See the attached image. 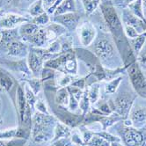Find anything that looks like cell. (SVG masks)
I'll return each instance as SVG.
<instances>
[{
  "label": "cell",
  "mask_w": 146,
  "mask_h": 146,
  "mask_svg": "<svg viewBox=\"0 0 146 146\" xmlns=\"http://www.w3.org/2000/svg\"><path fill=\"white\" fill-rule=\"evenodd\" d=\"M102 13L105 18L106 21L110 27L111 31L114 34V35H117L122 33V27L119 18L115 13L114 8L108 3H105L101 5Z\"/></svg>",
  "instance_id": "6da1fadb"
},
{
  "label": "cell",
  "mask_w": 146,
  "mask_h": 146,
  "mask_svg": "<svg viewBox=\"0 0 146 146\" xmlns=\"http://www.w3.org/2000/svg\"><path fill=\"white\" fill-rule=\"evenodd\" d=\"M28 19L14 13H7L0 19V27L4 29H13L21 23L28 22Z\"/></svg>",
  "instance_id": "7a4b0ae2"
},
{
  "label": "cell",
  "mask_w": 146,
  "mask_h": 146,
  "mask_svg": "<svg viewBox=\"0 0 146 146\" xmlns=\"http://www.w3.org/2000/svg\"><path fill=\"white\" fill-rule=\"evenodd\" d=\"M78 34L81 43L84 46H88L92 43L95 36V29L92 24L86 22L78 27Z\"/></svg>",
  "instance_id": "3957f363"
},
{
  "label": "cell",
  "mask_w": 146,
  "mask_h": 146,
  "mask_svg": "<svg viewBox=\"0 0 146 146\" xmlns=\"http://www.w3.org/2000/svg\"><path fill=\"white\" fill-rule=\"evenodd\" d=\"M129 72L133 86L140 93H142L143 90H146V81L144 80L142 72L135 64L130 66Z\"/></svg>",
  "instance_id": "277c9868"
},
{
  "label": "cell",
  "mask_w": 146,
  "mask_h": 146,
  "mask_svg": "<svg viewBox=\"0 0 146 146\" xmlns=\"http://www.w3.org/2000/svg\"><path fill=\"white\" fill-rule=\"evenodd\" d=\"M57 108L58 109L55 110V113L56 114V116L60 118V120L64 124H67L68 126L70 127H75L80 122L81 118L79 116L74 115V114L66 111L62 108Z\"/></svg>",
  "instance_id": "5b68a950"
},
{
  "label": "cell",
  "mask_w": 146,
  "mask_h": 146,
  "mask_svg": "<svg viewBox=\"0 0 146 146\" xmlns=\"http://www.w3.org/2000/svg\"><path fill=\"white\" fill-rule=\"evenodd\" d=\"M95 52L99 57L102 59H108L113 55V48L109 40L102 39L97 42L95 46Z\"/></svg>",
  "instance_id": "8992f818"
},
{
  "label": "cell",
  "mask_w": 146,
  "mask_h": 146,
  "mask_svg": "<svg viewBox=\"0 0 146 146\" xmlns=\"http://www.w3.org/2000/svg\"><path fill=\"white\" fill-rule=\"evenodd\" d=\"M79 17L78 14L76 13H64V14H61V15H57L55 18V20L57 21L58 23L64 25L65 27L69 28V29H73L78 24V22Z\"/></svg>",
  "instance_id": "52a82bcc"
},
{
  "label": "cell",
  "mask_w": 146,
  "mask_h": 146,
  "mask_svg": "<svg viewBox=\"0 0 146 146\" xmlns=\"http://www.w3.org/2000/svg\"><path fill=\"white\" fill-rule=\"evenodd\" d=\"M43 59L35 50H32L28 56V66L34 74H38L42 68Z\"/></svg>",
  "instance_id": "ba28073f"
},
{
  "label": "cell",
  "mask_w": 146,
  "mask_h": 146,
  "mask_svg": "<svg viewBox=\"0 0 146 146\" xmlns=\"http://www.w3.org/2000/svg\"><path fill=\"white\" fill-rule=\"evenodd\" d=\"M131 104H132V99L130 98V96L121 95L118 97L116 100V107L120 114H121L124 117H126L130 109Z\"/></svg>",
  "instance_id": "9c48e42d"
},
{
  "label": "cell",
  "mask_w": 146,
  "mask_h": 146,
  "mask_svg": "<svg viewBox=\"0 0 146 146\" xmlns=\"http://www.w3.org/2000/svg\"><path fill=\"white\" fill-rule=\"evenodd\" d=\"M124 141L128 146H137L143 142V137L139 132L130 129L125 132Z\"/></svg>",
  "instance_id": "30bf717a"
},
{
  "label": "cell",
  "mask_w": 146,
  "mask_h": 146,
  "mask_svg": "<svg viewBox=\"0 0 146 146\" xmlns=\"http://www.w3.org/2000/svg\"><path fill=\"white\" fill-rule=\"evenodd\" d=\"M8 55L12 56H19L21 55H25L27 52V47L24 43L15 40L13 42H11L8 47Z\"/></svg>",
  "instance_id": "8fae6325"
},
{
  "label": "cell",
  "mask_w": 146,
  "mask_h": 146,
  "mask_svg": "<svg viewBox=\"0 0 146 146\" xmlns=\"http://www.w3.org/2000/svg\"><path fill=\"white\" fill-rule=\"evenodd\" d=\"M17 33L13 29H4L2 31V36L0 39V48H6L8 45L16 40Z\"/></svg>",
  "instance_id": "7c38bea8"
},
{
  "label": "cell",
  "mask_w": 146,
  "mask_h": 146,
  "mask_svg": "<svg viewBox=\"0 0 146 146\" xmlns=\"http://www.w3.org/2000/svg\"><path fill=\"white\" fill-rule=\"evenodd\" d=\"M17 100H18V107H19V121L21 120L24 112L27 108V101L26 99V95H25V92L24 90L21 88V86H18L17 89Z\"/></svg>",
  "instance_id": "4fadbf2b"
},
{
  "label": "cell",
  "mask_w": 146,
  "mask_h": 146,
  "mask_svg": "<svg viewBox=\"0 0 146 146\" xmlns=\"http://www.w3.org/2000/svg\"><path fill=\"white\" fill-rule=\"evenodd\" d=\"M39 29L38 26L34 24L33 22L30 23H27V24H23L21 27H20L19 29V35L23 39L27 40L29 37L32 36L34 34L36 33V31Z\"/></svg>",
  "instance_id": "5bb4252c"
},
{
  "label": "cell",
  "mask_w": 146,
  "mask_h": 146,
  "mask_svg": "<svg viewBox=\"0 0 146 146\" xmlns=\"http://www.w3.org/2000/svg\"><path fill=\"white\" fill-rule=\"evenodd\" d=\"M13 86V81L12 78L6 73L0 71V88L4 91L9 92Z\"/></svg>",
  "instance_id": "9a60e30c"
},
{
  "label": "cell",
  "mask_w": 146,
  "mask_h": 146,
  "mask_svg": "<svg viewBox=\"0 0 146 146\" xmlns=\"http://www.w3.org/2000/svg\"><path fill=\"white\" fill-rule=\"evenodd\" d=\"M28 12L31 16H33L34 18L44 13V9H43V4L42 0H37L34 4L30 5Z\"/></svg>",
  "instance_id": "2e32d148"
},
{
  "label": "cell",
  "mask_w": 146,
  "mask_h": 146,
  "mask_svg": "<svg viewBox=\"0 0 146 146\" xmlns=\"http://www.w3.org/2000/svg\"><path fill=\"white\" fill-rule=\"evenodd\" d=\"M74 2L73 0H64L56 9V15H61L64 14L69 11H74Z\"/></svg>",
  "instance_id": "e0dca14e"
},
{
  "label": "cell",
  "mask_w": 146,
  "mask_h": 146,
  "mask_svg": "<svg viewBox=\"0 0 146 146\" xmlns=\"http://www.w3.org/2000/svg\"><path fill=\"white\" fill-rule=\"evenodd\" d=\"M131 118L135 122H140L144 121L146 119V109L143 108L135 109L131 114Z\"/></svg>",
  "instance_id": "ac0fdd59"
},
{
  "label": "cell",
  "mask_w": 146,
  "mask_h": 146,
  "mask_svg": "<svg viewBox=\"0 0 146 146\" xmlns=\"http://www.w3.org/2000/svg\"><path fill=\"white\" fill-rule=\"evenodd\" d=\"M69 134H70V129L68 128H66L65 126H64V125L57 124V126L56 128L54 141L58 140V138H60V137H67V135H69Z\"/></svg>",
  "instance_id": "d6986e66"
},
{
  "label": "cell",
  "mask_w": 146,
  "mask_h": 146,
  "mask_svg": "<svg viewBox=\"0 0 146 146\" xmlns=\"http://www.w3.org/2000/svg\"><path fill=\"white\" fill-rule=\"evenodd\" d=\"M86 13H92L98 6L100 0H82Z\"/></svg>",
  "instance_id": "ffe728a7"
},
{
  "label": "cell",
  "mask_w": 146,
  "mask_h": 146,
  "mask_svg": "<svg viewBox=\"0 0 146 146\" xmlns=\"http://www.w3.org/2000/svg\"><path fill=\"white\" fill-rule=\"evenodd\" d=\"M56 101L60 105H65L68 103V93L65 89H61L57 92L56 96Z\"/></svg>",
  "instance_id": "44dd1931"
},
{
  "label": "cell",
  "mask_w": 146,
  "mask_h": 146,
  "mask_svg": "<svg viewBox=\"0 0 146 146\" xmlns=\"http://www.w3.org/2000/svg\"><path fill=\"white\" fill-rule=\"evenodd\" d=\"M26 139H13L10 141H5L4 139H0V146H24Z\"/></svg>",
  "instance_id": "7402d4cb"
},
{
  "label": "cell",
  "mask_w": 146,
  "mask_h": 146,
  "mask_svg": "<svg viewBox=\"0 0 146 146\" xmlns=\"http://www.w3.org/2000/svg\"><path fill=\"white\" fill-rule=\"evenodd\" d=\"M32 22L34 24L37 25V26H39V25H46V24H48L49 22V17L48 16L47 13H44L42 14H40V15L35 17V18H34L33 20H32Z\"/></svg>",
  "instance_id": "603a6c76"
},
{
  "label": "cell",
  "mask_w": 146,
  "mask_h": 146,
  "mask_svg": "<svg viewBox=\"0 0 146 146\" xmlns=\"http://www.w3.org/2000/svg\"><path fill=\"white\" fill-rule=\"evenodd\" d=\"M26 99H27V103L30 105V107H34L35 104V94L34 92L29 89V86H26Z\"/></svg>",
  "instance_id": "cb8c5ba5"
},
{
  "label": "cell",
  "mask_w": 146,
  "mask_h": 146,
  "mask_svg": "<svg viewBox=\"0 0 146 146\" xmlns=\"http://www.w3.org/2000/svg\"><path fill=\"white\" fill-rule=\"evenodd\" d=\"M144 40H145V35H142L140 37H137V38H135V40H133L132 44H133L135 50L138 51L142 48V45L144 42Z\"/></svg>",
  "instance_id": "d4e9b609"
},
{
  "label": "cell",
  "mask_w": 146,
  "mask_h": 146,
  "mask_svg": "<svg viewBox=\"0 0 146 146\" xmlns=\"http://www.w3.org/2000/svg\"><path fill=\"white\" fill-rule=\"evenodd\" d=\"M90 146H108V143L99 137H92L91 142L89 143Z\"/></svg>",
  "instance_id": "484cf974"
},
{
  "label": "cell",
  "mask_w": 146,
  "mask_h": 146,
  "mask_svg": "<svg viewBox=\"0 0 146 146\" xmlns=\"http://www.w3.org/2000/svg\"><path fill=\"white\" fill-rule=\"evenodd\" d=\"M29 84L31 87H32V90L34 91V93H37L40 91V82L39 81V79H32L31 81H29Z\"/></svg>",
  "instance_id": "4316f807"
},
{
  "label": "cell",
  "mask_w": 146,
  "mask_h": 146,
  "mask_svg": "<svg viewBox=\"0 0 146 146\" xmlns=\"http://www.w3.org/2000/svg\"><path fill=\"white\" fill-rule=\"evenodd\" d=\"M130 7L132 8L133 12H134L135 14L138 15V16H140L141 18H143V15H142V10H141V4H140V2L135 3L134 5H130Z\"/></svg>",
  "instance_id": "83f0119b"
},
{
  "label": "cell",
  "mask_w": 146,
  "mask_h": 146,
  "mask_svg": "<svg viewBox=\"0 0 146 146\" xmlns=\"http://www.w3.org/2000/svg\"><path fill=\"white\" fill-rule=\"evenodd\" d=\"M119 83H120V79H117L116 81L114 80V81H113L112 83H110V84H109V85L108 86V87H107L108 92L113 93V92H115V90H116V88H117V86H118Z\"/></svg>",
  "instance_id": "f1b7e54d"
},
{
  "label": "cell",
  "mask_w": 146,
  "mask_h": 146,
  "mask_svg": "<svg viewBox=\"0 0 146 146\" xmlns=\"http://www.w3.org/2000/svg\"><path fill=\"white\" fill-rule=\"evenodd\" d=\"M97 98H98V87H92V89L90 92L89 99L91 102L94 103L97 100Z\"/></svg>",
  "instance_id": "f546056e"
},
{
  "label": "cell",
  "mask_w": 146,
  "mask_h": 146,
  "mask_svg": "<svg viewBox=\"0 0 146 146\" xmlns=\"http://www.w3.org/2000/svg\"><path fill=\"white\" fill-rule=\"evenodd\" d=\"M35 107L37 108L38 111H40V113H46V114H48V110L45 107V104L41 101V100H39L37 101V103H35Z\"/></svg>",
  "instance_id": "4dcf8cb0"
},
{
  "label": "cell",
  "mask_w": 146,
  "mask_h": 146,
  "mask_svg": "<svg viewBox=\"0 0 146 146\" xmlns=\"http://www.w3.org/2000/svg\"><path fill=\"white\" fill-rule=\"evenodd\" d=\"M126 32H127V35L130 38H137L138 36L137 31H135L131 26H127V27H126Z\"/></svg>",
  "instance_id": "1f68e13d"
},
{
  "label": "cell",
  "mask_w": 146,
  "mask_h": 146,
  "mask_svg": "<svg viewBox=\"0 0 146 146\" xmlns=\"http://www.w3.org/2000/svg\"><path fill=\"white\" fill-rule=\"evenodd\" d=\"M80 107H81V109L84 112H86L88 109L89 103H88V98L86 96H85L84 98L82 99V101L80 103Z\"/></svg>",
  "instance_id": "d6a6232c"
},
{
  "label": "cell",
  "mask_w": 146,
  "mask_h": 146,
  "mask_svg": "<svg viewBox=\"0 0 146 146\" xmlns=\"http://www.w3.org/2000/svg\"><path fill=\"white\" fill-rule=\"evenodd\" d=\"M56 1V0H42V4L47 8H49V7L52 8V6L54 5V3Z\"/></svg>",
  "instance_id": "836d02e7"
},
{
  "label": "cell",
  "mask_w": 146,
  "mask_h": 146,
  "mask_svg": "<svg viewBox=\"0 0 146 146\" xmlns=\"http://www.w3.org/2000/svg\"><path fill=\"white\" fill-rule=\"evenodd\" d=\"M77 106H78V103H77V101L75 100L74 96H71L70 104V108L71 110H75V109L77 108Z\"/></svg>",
  "instance_id": "e575fe53"
},
{
  "label": "cell",
  "mask_w": 146,
  "mask_h": 146,
  "mask_svg": "<svg viewBox=\"0 0 146 146\" xmlns=\"http://www.w3.org/2000/svg\"><path fill=\"white\" fill-rule=\"evenodd\" d=\"M139 62L143 67L146 68V54H143L140 57H139Z\"/></svg>",
  "instance_id": "d590c367"
},
{
  "label": "cell",
  "mask_w": 146,
  "mask_h": 146,
  "mask_svg": "<svg viewBox=\"0 0 146 146\" xmlns=\"http://www.w3.org/2000/svg\"><path fill=\"white\" fill-rule=\"evenodd\" d=\"M65 143H66V141L64 139H60V140H57L56 142H55L53 144H51L50 146H64Z\"/></svg>",
  "instance_id": "8d00e7d4"
},
{
  "label": "cell",
  "mask_w": 146,
  "mask_h": 146,
  "mask_svg": "<svg viewBox=\"0 0 146 146\" xmlns=\"http://www.w3.org/2000/svg\"><path fill=\"white\" fill-rule=\"evenodd\" d=\"M12 1H13V3L14 5H17L20 1H21V0H12Z\"/></svg>",
  "instance_id": "74e56055"
},
{
  "label": "cell",
  "mask_w": 146,
  "mask_h": 146,
  "mask_svg": "<svg viewBox=\"0 0 146 146\" xmlns=\"http://www.w3.org/2000/svg\"><path fill=\"white\" fill-rule=\"evenodd\" d=\"M2 123H3V120H2L1 116H0V124H2Z\"/></svg>",
  "instance_id": "f35d334b"
},
{
  "label": "cell",
  "mask_w": 146,
  "mask_h": 146,
  "mask_svg": "<svg viewBox=\"0 0 146 146\" xmlns=\"http://www.w3.org/2000/svg\"><path fill=\"white\" fill-rule=\"evenodd\" d=\"M145 5H146V0H145Z\"/></svg>",
  "instance_id": "ab89813d"
},
{
  "label": "cell",
  "mask_w": 146,
  "mask_h": 146,
  "mask_svg": "<svg viewBox=\"0 0 146 146\" xmlns=\"http://www.w3.org/2000/svg\"><path fill=\"white\" fill-rule=\"evenodd\" d=\"M0 5H1V3H0Z\"/></svg>",
  "instance_id": "60d3db41"
}]
</instances>
